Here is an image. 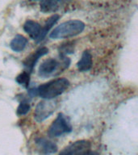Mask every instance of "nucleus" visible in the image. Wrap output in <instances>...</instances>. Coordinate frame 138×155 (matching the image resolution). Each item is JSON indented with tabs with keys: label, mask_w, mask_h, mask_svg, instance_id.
Returning a JSON list of instances; mask_svg holds the SVG:
<instances>
[{
	"label": "nucleus",
	"mask_w": 138,
	"mask_h": 155,
	"mask_svg": "<svg viewBox=\"0 0 138 155\" xmlns=\"http://www.w3.org/2000/svg\"><path fill=\"white\" fill-rule=\"evenodd\" d=\"M70 82L66 78H57L41 85L37 88V94L44 99H53L67 90Z\"/></svg>",
	"instance_id": "nucleus-1"
},
{
	"label": "nucleus",
	"mask_w": 138,
	"mask_h": 155,
	"mask_svg": "<svg viewBox=\"0 0 138 155\" xmlns=\"http://www.w3.org/2000/svg\"><path fill=\"white\" fill-rule=\"evenodd\" d=\"M85 24L80 20H69L64 22L53 29L49 36L53 40L70 38L82 33Z\"/></svg>",
	"instance_id": "nucleus-2"
},
{
	"label": "nucleus",
	"mask_w": 138,
	"mask_h": 155,
	"mask_svg": "<svg viewBox=\"0 0 138 155\" xmlns=\"http://www.w3.org/2000/svg\"><path fill=\"white\" fill-rule=\"evenodd\" d=\"M61 62H59L54 58H49L41 63L39 67V75L41 77L47 78L51 75H53L58 70L61 72L69 67L70 64V60L65 57V55H61Z\"/></svg>",
	"instance_id": "nucleus-3"
},
{
	"label": "nucleus",
	"mask_w": 138,
	"mask_h": 155,
	"mask_svg": "<svg viewBox=\"0 0 138 155\" xmlns=\"http://www.w3.org/2000/svg\"><path fill=\"white\" fill-rule=\"evenodd\" d=\"M72 131V126L66 116L62 113L58 114L52 124L49 126L48 134L51 137H58Z\"/></svg>",
	"instance_id": "nucleus-4"
},
{
	"label": "nucleus",
	"mask_w": 138,
	"mask_h": 155,
	"mask_svg": "<svg viewBox=\"0 0 138 155\" xmlns=\"http://www.w3.org/2000/svg\"><path fill=\"white\" fill-rule=\"evenodd\" d=\"M56 107V102L51 99H44L43 101L40 102L36 107L34 112L35 120L39 123L45 120L46 119H48L55 111Z\"/></svg>",
	"instance_id": "nucleus-5"
},
{
	"label": "nucleus",
	"mask_w": 138,
	"mask_h": 155,
	"mask_svg": "<svg viewBox=\"0 0 138 155\" xmlns=\"http://www.w3.org/2000/svg\"><path fill=\"white\" fill-rule=\"evenodd\" d=\"M91 144L88 140H77L70 144L61 152V154H86L89 153Z\"/></svg>",
	"instance_id": "nucleus-6"
},
{
	"label": "nucleus",
	"mask_w": 138,
	"mask_h": 155,
	"mask_svg": "<svg viewBox=\"0 0 138 155\" xmlns=\"http://www.w3.org/2000/svg\"><path fill=\"white\" fill-rule=\"evenodd\" d=\"M48 53V49L46 47H41V48H38L37 50H36L32 54L28 56V58L25 59L24 61V66L28 69V71L30 72L33 70V68L35 67L36 62L38 61V60L41 57L46 55Z\"/></svg>",
	"instance_id": "nucleus-7"
},
{
	"label": "nucleus",
	"mask_w": 138,
	"mask_h": 155,
	"mask_svg": "<svg viewBox=\"0 0 138 155\" xmlns=\"http://www.w3.org/2000/svg\"><path fill=\"white\" fill-rule=\"evenodd\" d=\"M24 30L33 40H38L42 31V27L37 22L33 20H27L24 24Z\"/></svg>",
	"instance_id": "nucleus-8"
},
{
	"label": "nucleus",
	"mask_w": 138,
	"mask_h": 155,
	"mask_svg": "<svg viewBox=\"0 0 138 155\" xmlns=\"http://www.w3.org/2000/svg\"><path fill=\"white\" fill-rule=\"evenodd\" d=\"M36 143L38 148L41 150V152L45 154L55 153L58 152V146L56 144L50 140L44 139V138H38L36 139Z\"/></svg>",
	"instance_id": "nucleus-9"
},
{
	"label": "nucleus",
	"mask_w": 138,
	"mask_h": 155,
	"mask_svg": "<svg viewBox=\"0 0 138 155\" xmlns=\"http://www.w3.org/2000/svg\"><path fill=\"white\" fill-rule=\"evenodd\" d=\"M77 69L81 72H86L91 69L92 67V56L89 51H84L82 53L81 59L77 64Z\"/></svg>",
	"instance_id": "nucleus-10"
},
{
	"label": "nucleus",
	"mask_w": 138,
	"mask_h": 155,
	"mask_svg": "<svg viewBox=\"0 0 138 155\" xmlns=\"http://www.w3.org/2000/svg\"><path fill=\"white\" fill-rule=\"evenodd\" d=\"M28 40L22 35H16L10 43V46L12 50L17 53H19L26 48Z\"/></svg>",
	"instance_id": "nucleus-11"
},
{
	"label": "nucleus",
	"mask_w": 138,
	"mask_h": 155,
	"mask_svg": "<svg viewBox=\"0 0 138 155\" xmlns=\"http://www.w3.org/2000/svg\"><path fill=\"white\" fill-rule=\"evenodd\" d=\"M60 16L58 15L55 14L52 15L51 17H49L48 19H47V21H46L45 24H44V28H42V31H41V33L40 35V37L37 40V42H40V41H43L44 37L46 36V35L48 34V32L50 31V29L52 28V27L54 25V24L58 22V20L59 19Z\"/></svg>",
	"instance_id": "nucleus-12"
},
{
	"label": "nucleus",
	"mask_w": 138,
	"mask_h": 155,
	"mask_svg": "<svg viewBox=\"0 0 138 155\" xmlns=\"http://www.w3.org/2000/svg\"><path fill=\"white\" fill-rule=\"evenodd\" d=\"M67 0H42L41 3V9L43 12H54L58 8V5L61 2Z\"/></svg>",
	"instance_id": "nucleus-13"
},
{
	"label": "nucleus",
	"mask_w": 138,
	"mask_h": 155,
	"mask_svg": "<svg viewBox=\"0 0 138 155\" xmlns=\"http://www.w3.org/2000/svg\"><path fill=\"white\" fill-rule=\"evenodd\" d=\"M15 80L17 83L21 85L22 87L28 88L30 84V73L28 71H24L17 76Z\"/></svg>",
	"instance_id": "nucleus-14"
},
{
	"label": "nucleus",
	"mask_w": 138,
	"mask_h": 155,
	"mask_svg": "<svg viewBox=\"0 0 138 155\" xmlns=\"http://www.w3.org/2000/svg\"><path fill=\"white\" fill-rule=\"evenodd\" d=\"M30 104L28 103L27 101H22L20 104H19L18 108H17V114L19 115V116H24V115H26L29 111H30Z\"/></svg>",
	"instance_id": "nucleus-15"
},
{
	"label": "nucleus",
	"mask_w": 138,
	"mask_h": 155,
	"mask_svg": "<svg viewBox=\"0 0 138 155\" xmlns=\"http://www.w3.org/2000/svg\"><path fill=\"white\" fill-rule=\"evenodd\" d=\"M33 1H37V0H33Z\"/></svg>",
	"instance_id": "nucleus-16"
}]
</instances>
